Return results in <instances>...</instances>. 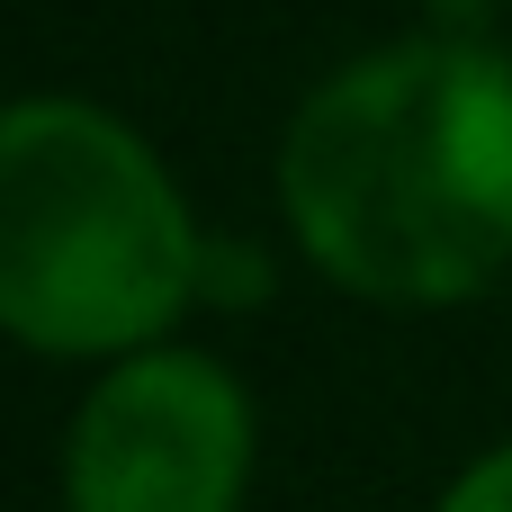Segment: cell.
<instances>
[{"instance_id": "cell-1", "label": "cell", "mask_w": 512, "mask_h": 512, "mask_svg": "<svg viewBox=\"0 0 512 512\" xmlns=\"http://www.w3.org/2000/svg\"><path fill=\"white\" fill-rule=\"evenodd\" d=\"M297 252L369 306H468L512 270V63L405 36L324 72L279 135Z\"/></svg>"}, {"instance_id": "cell-2", "label": "cell", "mask_w": 512, "mask_h": 512, "mask_svg": "<svg viewBox=\"0 0 512 512\" xmlns=\"http://www.w3.org/2000/svg\"><path fill=\"white\" fill-rule=\"evenodd\" d=\"M207 252L162 153L90 99L0 108V333L45 360L153 351Z\"/></svg>"}, {"instance_id": "cell-3", "label": "cell", "mask_w": 512, "mask_h": 512, "mask_svg": "<svg viewBox=\"0 0 512 512\" xmlns=\"http://www.w3.org/2000/svg\"><path fill=\"white\" fill-rule=\"evenodd\" d=\"M243 486L252 396L180 342L108 360L63 432V512H243Z\"/></svg>"}, {"instance_id": "cell-4", "label": "cell", "mask_w": 512, "mask_h": 512, "mask_svg": "<svg viewBox=\"0 0 512 512\" xmlns=\"http://www.w3.org/2000/svg\"><path fill=\"white\" fill-rule=\"evenodd\" d=\"M432 512H512V441H495L486 459H468Z\"/></svg>"}]
</instances>
